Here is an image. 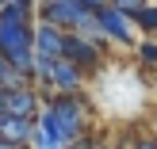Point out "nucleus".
Returning a JSON list of instances; mask_svg holds the SVG:
<instances>
[{"mask_svg": "<svg viewBox=\"0 0 157 149\" xmlns=\"http://www.w3.org/2000/svg\"><path fill=\"white\" fill-rule=\"evenodd\" d=\"M84 84H88V73L81 65H73L69 58L50 65V99L54 96H84Z\"/></svg>", "mask_w": 157, "mask_h": 149, "instance_id": "nucleus-6", "label": "nucleus"}, {"mask_svg": "<svg viewBox=\"0 0 157 149\" xmlns=\"http://www.w3.org/2000/svg\"><path fill=\"white\" fill-rule=\"evenodd\" d=\"M65 35L69 31H61V27L38 23L35 27V58L38 61H61L65 58Z\"/></svg>", "mask_w": 157, "mask_h": 149, "instance_id": "nucleus-8", "label": "nucleus"}, {"mask_svg": "<svg viewBox=\"0 0 157 149\" xmlns=\"http://www.w3.org/2000/svg\"><path fill=\"white\" fill-rule=\"evenodd\" d=\"M138 61H142L146 69L157 65V38H142V42H138Z\"/></svg>", "mask_w": 157, "mask_h": 149, "instance_id": "nucleus-12", "label": "nucleus"}, {"mask_svg": "<svg viewBox=\"0 0 157 149\" xmlns=\"http://www.w3.org/2000/svg\"><path fill=\"white\" fill-rule=\"evenodd\" d=\"M23 84H31V80H27L23 73H15V69H12V61H4V58H0V88H23Z\"/></svg>", "mask_w": 157, "mask_h": 149, "instance_id": "nucleus-11", "label": "nucleus"}, {"mask_svg": "<svg viewBox=\"0 0 157 149\" xmlns=\"http://www.w3.org/2000/svg\"><path fill=\"white\" fill-rule=\"evenodd\" d=\"M111 149H127V145H111Z\"/></svg>", "mask_w": 157, "mask_h": 149, "instance_id": "nucleus-18", "label": "nucleus"}, {"mask_svg": "<svg viewBox=\"0 0 157 149\" xmlns=\"http://www.w3.org/2000/svg\"><path fill=\"white\" fill-rule=\"evenodd\" d=\"M38 134V119H15V115H4L0 119V138L15 145H31Z\"/></svg>", "mask_w": 157, "mask_h": 149, "instance_id": "nucleus-9", "label": "nucleus"}, {"mask_svg": "<svg viewBox=\"0 0 157 149\" xmlns=\"http://www.w3.org/2000/svg\"><path fill=\"white\" fill-rule=\"evenodd\" d=\"M46 107V96L35 84H23V88H0V119L15 115V119H38Z\"/></svg>", "mask_w": 157, "mask_h": 149, "instance_id": "nucleus-5", "label": "nucleus"}, {"mask_svg": "<svg viewBox=\"0 0 157 149\" xmlns=\"http://www.w3.org/2000/svg\"><path fill=\"white\" fill-rule=\"evenodd\" d=\"M88 103L84 96H54L46 99L42 115H38V134L35 149H73L77 142H84V126H88Z\"/></svg>", "mask_w": 157, "mask_h": 149, "instance_id": "nucleus-1", "label": "nucleus"}, {"mask_svg": "<svg viewBox=\"0 0 157 149\" xmlns=\"http://www.w3.org/2000/svg\"><path fill=\"white\" fill-rule=\"evenodd\" d=\"M134 23H138V31H142V38H153L157 35V4L142 8V12L134 15Z\"/></svg>", "mask_w": 157, "mask_h": 149, "instance_id": "nucleus-10", "label": "nucleus"}, {"mask_svg": "<svg viewBox=\"0 0 157 149\" xmlns=\"http://www.w3.org/2000/svg\"><path fill=\"white\" fill-rule=\"evenodd\" d=\"M130 149H157V138H153V134H142V138H138V142L130 145Z\"/></svg>", "mask_w": 157, "mask_h": 149, "instance_id": "nucleus-14", "label": "nucleus"}, {"mask_svg": "<svg viewBox=\"0 0 157 149\" xmlns=\"http://www.w3.org/2000/svg\"><path fill=\"white\" fill-rule=\"evenodd\" d=\"M38 23H50L61 31H88L96 23V12L77 0H58V4H38Z\"/></svg>", "mask_w": 157, "mask_h": 149, "instance_id": "nucleus-3", "label": "nucleus"}, {"mask_svg": "<svg viewBox=\"0 0 157 149\" xmlns=\"http://www.w3.org/2000/svg\"><path fill=\"white\" fill-rule=\"evenodd\" d=\"M0 149H31V145H15V142H4L0 138Z\"/></svg>", "mask_w": 157, "mask_h": 149, "instance_id": "nucleus-16", "label": "nucleus"}, {"mask_svg": "<svg viewBox=\"0 0 157 149\" xmlns=\"http://www.w3.org/2000/svg\"><path fill=\"white\" fill-rule=\"evenodd\" d=\"M35 27H38V8L27 4H8L0 8V58L12 61L15 73L31 80L35 73Z\"/></svg>", "mask_w": 157, "mask_h": 149, "instance_id": "nucleus-2", "label": "nucleus"}, {"mask_svg": "<svg viewBox=\"0 0 157 149\" xmlns=\"http://www.w3.org/2000/svg\"><path fill=\"white\" fill-rule=\"evenodd\" d=\"M111 8H119V12H127V15H138L142 8H150V0H107Z\"/></svg>", "mask_w": 157, "mask_h": 149, "instance_id": "nucleus-13", "label": "nucleus"}, {"mask_svg": "<svg viewBox=\"0 0 157 149\" xmlns=\"http://www.w3.org/2000/svg\"><path fill=\"white\" fill-rule=\"evenodd\" d=\"M104 46H96L88 35H81V31H69L65 35V58L73 61V65H81L84 73H96L100 61H104Z\"/></svg>", "mask_w": 157, "mask_h": 149, "instance_id": "nucleus-7", "label": "nucleus"}, {"mask_svg": "<svg viewBox=\"0 0 157 149\" xmlns=\"http://www.w3.org/2000/svg\"><path fill=\"white\" fill-rule=\"evenodd\" d=\"M96 19H100V31L107 35V42L111 46H123V50H138V42H142V31H138V23H134V15H127V12H119V8H111V4H104L96 12Z\"/></svg>", "mask_w": 157, "mask_h": 149, "instance_id": "nucleus-4", "label": "nucleus"}, {"mask_svg": "<svg viewBox=\"0 0 157 149\" xmlns=\"http://www.w3.org/2000/svg\"><path fill=\"white\" fill-rule=\"evenodd\" d=\"M42 4H58V0H42ZM77 4H84V8H92V12H100L107 0H77Z\"/></svg>", "mask_w": 157, "mask_h": 149, "instance_id": "nucleus-15", "label": "nucleus"}, {"mask_svg": "<svg viewBox=\"0 0 157 149\" xmlns=\"http://www.w3.org/2000/svg\"><path fill=\"white\" fill-rule=\"evenodd\" d=\"M0 8H8V0H0Z\"/></svg>", "mask_w": 157, "mask_h": 149, "instance_id": "nucleus-17", "label": "nucleus"}]
</instances>
